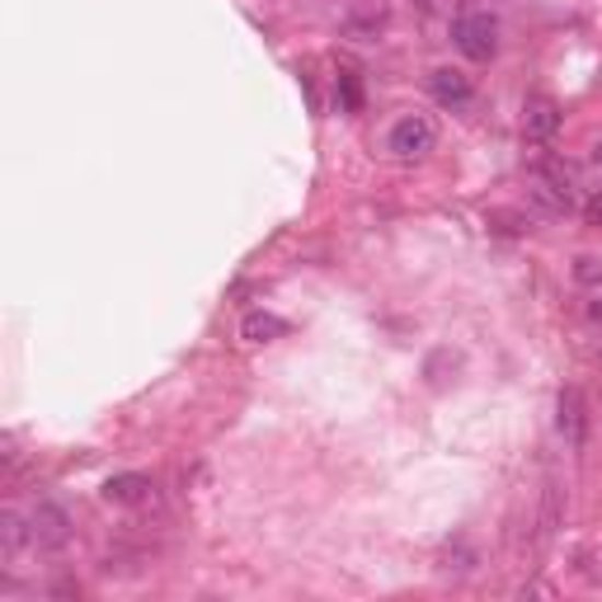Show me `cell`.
Segmentation results:
<instances>
[{
	"label": "cell",
	"instance_id": "obj_1",
	"mask_svg": "<svg viewBox=\"0 0 602 602\" xmlns=\"http://www.w3.org/2000/svg\"><path fill=\"white\" fill-rule=\"evenodd\" d=\"M452 43L462 47V57L489 61V57L499 53V24L489 20V14H481V10L456 14V20H452Z\"/></svg>",
	"mask_w": 602,
	"mask_h": 602
},
{
	"label": "cell",
	"instance_id": "obj_2",
	"mask_svg": "<svg viewBox=\"0 0 602 602\" xmlns=\"http://www.w3.org/2000/svg\"><path fill=\"white\" fill-rule=\"evenodd\" d=\"M386 147L401 155V161H424L433 147H438V128H433V118H424V114H405L401 123L391 128L386 137Z\"/></svg>",
	"mask_w": 602,
	"mask_h": 602
},
{
	"label": "cell",
	"instance_id": "obj_3",
	"mask_svg": "<svg viewBox=\"0 0 602 602\" xmlns=\"http://www.w3.org/2000/svg\"><path fill=\"white\" fill-rule=\"evenodd\" d=\"M556 128H560V108H556V100H546V94H532V100L522 104V132H528V141L556 137Z\"/></svg>",
	"mask_w": 602,
	"mask_h": 602
},
{
	"label": "cell",
	"instance_id": "obj_4",
	"mask_svg": "<svg viewBox=\"0 0 602 602\" xmlns=\"http://www.w3.org/2000/svg\"><path fill=\"white\" fill-rule=\"evenodd\" d=\"M556 429H560V438L565 442H583V395H579V386H565L560 391V401H556Z\"/></svg>",
	"mask_w": 602,
	"mask_h": 602
},
{
	"label": "cell",
	"instance_id": "obj_5",
	"mask_svg": "<svg viewBox=\"0 0 602 602\" xmlns=\"http://www.w3.org/2000/svg\"><path fill=\"white\" fill-rule=\"evenodd\" d=\"M429 90H433V100L448 104V108L471 104V81H466L462 71H452V67H438V71L429 76Z\"/></svg>",
	"mask_w": 602,
	"mask_h": 602
},
{
	"label": "cell",
	"instance_id": "obj_6",
	"mask_svg": "<svg viewBox=\"0 0 602 602\" xmlns=\"http://www.w3.org/2000/svg\"><path fill=\"white\" fill-rule=\"evenodd\" d=\"M34 528H28V536H34L38 546H61L67 542V513L53 509V503H38V513L28 518Z\"/></svg>",
	"mask_w": 602,
	"mask_h": 602
},
{
	"label": "cell",
	"instance_id": "obj_7",
	"mask_svg": "<svg viewBox=\"0 0 602 602\" xmlns=\"http://www.w3.org/2000/svg\"><path fill=\"white\" fill-rule=\"evenodd\" d=\"M147 495H151V475H141V471L114 475V481L104 485V499H108V503H141Z\"/></svg>",
	"mask_w": 602,
	"mask_h": 602
},
{
	"label": "cell",
	"instance_id": "obj_8",
	"mask_svg": "<svg viewBox=\"0 0 602 602\" xmlns=\"http://www.w3.org/2000/svg\"><path fill=\"white\" fill-rule=\"evenodd\" d=\"M241 335H245L250 344H268V339H282V335H288V321H282V315H274V311H250L245 321H241Z\"/></svg>",
	"mask_w": 602,
	"mask_h": 602
},
{
	"label": "cell",
	"instance_id": "obj_9",
	"mask_svg": "<svg viewBox=\"0 0 602 602\" xmlns=\"http://www.w3.org/2000/svg\"><path fill=\"white\" fill-rule=\"evenodd\" d=\"M575 278H579V282H602V259L583 255V259L575 264Z\"/></svg>",
	"mask_w": 602,
	"mask_h": 602
},
{
	"label": "cell",
	"instance_id": "obj_10",
	"mask_svg": "<svg viewBox=\"0 0 602 602\" xmlns=\"http://www.w3.org/2000/svg\"><path fill=\"white\" fill-rule=\"evenodd\" d=\"M339 94H344V108H358L362 104V94H358V81H354V76H339Z\"/></svg>",
	"mask_w": 602,
	"mask_h": 602
},
{
	"label": "cell",
	"instance_id": "obj_11",
	"mask_svg": "<svg viewBox=\"0 0 602 602\" xmlns=\"http://www.w3.org/2000/svg\"><path fill=\"white\" fill-rule=\"evenodd\" d=\"M583 221H589V227H602V194H593L583 202Z\"/></svg>",
	"mask_w": 602,
	"mask_h": 602
},
{
	"label": "cell",
	"instance_id": "obj_12",
	"mask_svg": "<svg viewBox=\"0 0 602 602\" xmlns=\"http://www.w3.org/2000/svg\"><path fill=\"white\" fill-rule=\"evenodd\" d=\"M589 315H593V321L602 325V297H598V301H593V306H589Z\"/></svg>",
	"mask_w": 602,
	"mask_h": 602
},
{
	"label": "cell",
	"instance_id": "obj_13",
	"mask_svg": "<svg viewBox=\"0 0 602 602\" xmlns=\"http://www.w3.org/2000/svg\"><path fill=\"white\" fill-rule=\"evenodd\" d=\"M593 161H598V165H602V147H593Z\"/></svg>",
	"mask_w": 602,
	"mask_h": 602
},
{
	"label": "cell",
	"instance_id": "obj_14",
	"mask_svg": "<svg viewBox=\"0 0 602 602\" xmlns=\"http://www.w3.org/2000/svg\"><path fill=\"white\" fill-rule=\"evenodd\" d=\"M419 5H429V0H419Z\"/></svg>",
	"mask_w": 602,
	"mask_h": 602
}]
</instances>
